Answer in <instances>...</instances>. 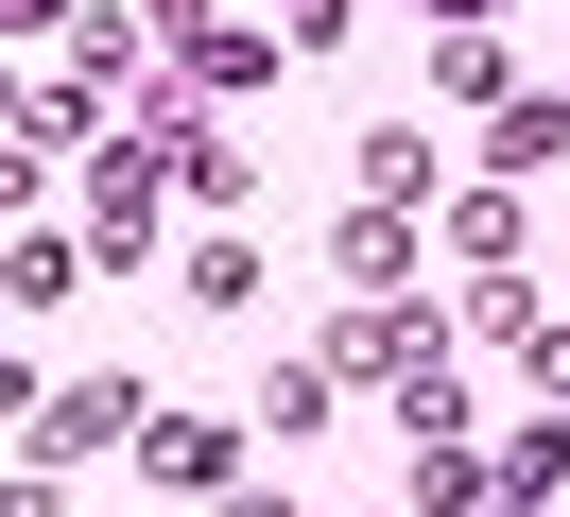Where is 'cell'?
<instances>
[{"mask_svg": "<svg viewBox=\"0 0 570 517\" xmlns=\"http://www.w3.org/2000/svg\"><path fill=\"white\" fill-rule=\"evenodd\" d=\"M139 466H156V483H190V500H225V483H243V431H225V414H156Z\"/></svg>", "mask_w": 570, "mask_h": 517, "instance_id": "cell-1", "label": "cell"}, {"mask_svg": "<svg viewBox=\"0 0 570 517\" xmlns=\"http://www.w3.org/2000/svg\"><path fill=\"white\" fill-rule=\"evenodd\" d=\"M484 138H501V172H553V156H570V103H553V87H519Z\"/></svg>", "mask_w": 570, "mask_h": 517, "instance_id": "cell-3", "label": "cell"}, {"mask_svg": "<svg viewBox=\"0 0 570 517\" xmlns=\"http://www.w3.org/2000/svg\"><path fill=\"white\" fill-rule=\"evenodd\" d=\"M432 18H450V34H501V0H432Z\"/></svg>", "mask_w": 570, "mask_h": 517, "instance_id": "cell-7", "label": "cell"}, {"mask_svg": "<svg viewBox=\"0 0 570 517\" xmlns=\"http://www.w3.org/2000/svg\"><path fill=\"white\" fill-rule=\"evenodd\" d=\"M450 259H466V276H501V259H519V207L466 190V207H450Z\"/></svg>", "mask_w": 570, "mask_h": 517, "instance_id": "cell-4", "label": "cell"}, {"mask_svg": "<svg viewBox=\"0 0 570 517\" xmlns=\"http://www.w3.org/2000/svg\"><path fill=\"white\" fill-rule=\"evenodd\" d=\"M466 328H484V345H553V328H535V294H519V276H466Z\"/></svg>", "mask_w": 570, "mask_h": 517, "instance_id": "cell-5", "label": "cell"}, {"mask_svg": "<svg viewBox=\"0 0 570 517\" xmlns=\"http://www.w3.org/2000/svg\"><path fill=\"white\" fill-rule=\"evenodd\" d=\"M139 379H70V397H36V448H139Z\"/></svg>", "mask_w": 570, "mask_h": 517, "instance_id": "cell-2", "label": "cell"}, {"mask_svg": "<svg viewBox=\"0 0 570 517\" xmlns=\"http://www.w3.org/2000/svg\"><path fill=\"white\" fill-rule=\"evenodd\" d=\"M277 34H294V52H328V34H346V0H277Z\"/></svg>", "mask_w": 570, "mask_h": 517, "instance_id": "cell-6", "label": "cell"}]
</instances>
